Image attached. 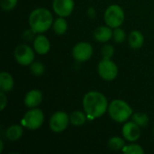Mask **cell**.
Listing matches in <instances>:
<instances>
[{"instance_id": "obj_27", "label": "cell", "mask_w": 154, "mask_h": 154, "mask_svg": "<svg viewBox=\"0 0 154 154\" xmlns=\"http://www.w3.org/2000/svg\"><path fill=\"white\" fill-rule=\"evenodd\" d=\"M7 106V97L5 94V92H0V109L3 111L5 106Z\"/></svg>"}, {"instance_id": "obj_20", "label": "cell", "mask_w": 154, "mask_h": 154, "mask_svg": "<svg viewBox=\"0 0 154 154\" xmlns=\"http://www.w3.org/2000/svg\"><path fill=\"white\" fill-rule=\"evenodd\" d=\"M108 148L113 151H122V149L125 146V143L123 140V138L118 136H114L109 139L108 141Z\"/></svg>"}, {"instance_id": "obj_17", "label": "cell", "mask_w": 154, "mask_h": 154, "mask_svg": "<svg viewBox=\"0 0 154 154\" xmlns=\"http://www.w3.org/2000/svg\"><path fill=\"white\" fill-rule=\"evenodd\" d=\"M23 125H12L6 129L5 132V136L6 138L11 141V142H15L19 140L22 135H23Z\"/></svg>"}, {"instance_id": "obj_7", "label": "cell", "mask_w": 154, "mask_h": 154, "mask_svg": "<svg viewBox=\"0 0 154 154\" xmlns=\"http://www.w3.org/2000/svg\"><path fill=\"white\" fill-rule=\"evenodd\" d=\"M69 123V116L67 113L63 111H57L51 116L49 125L52 132L59 134L65 131L68 128Z\"/></svg>"}, {"instance_id": "obj_19", "label": "cell", "mask_w": 154, "mask_h": 154, "mask_svg": "<svg viewBox=\"0 0 154 154\" xmlns=\"http://www.w3.org/2000/svg\"><path fill=\"white\" fill-rule=\"evenodd\" d=\"M88 119V116L86 113L81 111H74L69 116V121L74 126H82Z\"/></svg>"}, {"instance_id": "obj_15", "label": "cell", "mask_w": 154, "mask_h": 154, "mask_svg": "<svg viewBox=\"0 0 154 154\" xmlns=\"http://www.w3.org/2000/svg\"><path fill=\"white\" fill-rule=\"evenodd\" d=\"M14 85V79L12 75L6 71H3L0 74V89L2 92H10Z\"/></svg>"}, {"instance_id": "obj_12", "label": "cell", "mask_w": 154, "mask_h": 154, "mask_svg": "<svg viewBox=\"0 0 154 154\" xmlns=\"http://www.w3.org/2000/svg\"><path fill=\"white\" fill-rule=\"evenodd\" d=\"M33 49H34L35 52L40 55L47 54L51 49V43H50L49 39L46 36L40 33L38 36H36L34 38Z\"/></svg>"}, {"instance_id": "obj_16", "label": "cell", "mask_w": 154, "mask_h": 154, "mask_svg": "<svg viewBox=\"0 0 154 154\" xmlns=\"http://www.w3.org/2000/svg\"><path fill=\"white\" fill-rule=\"evenodd\" d=\"M130 47L133 49H140L144 43V36L140 31H133L128 36Z\"/></svg>"}, {"instance_id": "obj_18", "label": "cell", "mask_w": 154, "mask_h": 154, "mask_svg": "<svg viewBox=\"0 0 154 154\" xmlns=\"http://www.w3.org/2000/svg\"><path fill=\"white\" fill-rule=\"evenodd\" d=\"M52 29L54 32L58 35H62L64 34L67 30H68V23L64 17L59 16L57 19L53 21L52 23Z\"/></svg>"}, {"instance_id": "obj_24", "label": "cell", "mask_w": 154, "mask_h": 154, "mask_svg": "<svg viewBox=\"0 0 154 154\" xmlns=\"http://www.w3.org/2000/svg\"><path fill=\"white\" fill-rule=\"evenodd\" d=\"M113 39L117 43L124 42L125 41V39H126L125 32L122 28H120V27L115 28V30L113 31Z\"/></svg>"}, {"instance_id": "obj_25", "label": "cell", "mask_w": 154, "mask_h": 154, "mask_svg": "<svg viewBox=\"0 0 154 154\" xmlns=\"http://www.w3.org/2000/svg\"><path fill=\"white\" fill-rule=\"evenodd\" d=\"M103 59H112L115 53V48L111 44H105L101 49Z\"/></svg>"}, {"instance_id": "obj_3", "label": "cell", "mask_w": 154, "mask_h": 154, "mask_svg": "<svg viewBox=\"0 0 154 154\" xmlns=\"http://www.w3.org/2000/svg\"><path fill=\"white\" fill-rule=\"evenodd\" d=\"M108 113L110 117L117 123L126 122L133 115V109L124 100H113L108 106Z\"/></svg>"}, {"instance_id": "obj_10", "label": "cell", "mask_w": 154, "mask_h": 154, "mask_svg": "<svg viewBox=\"0 0 154 154\" xmlns=\"http://www.w3.org/2000/svg\"><path fill=\"white\" fill-rule=\"evenodd\" d=\"M74 0H53L52 8L55 14L60 17L69 16L74 10Z\"/></svg>"}, {"instance_id": "obj_1", "label": "cell", "mask_w": 154, "mask_h": 154, "mask_svg": "<svg viewBox=\"0 0 154 154\" xmlns=\"http://www.w3.org/2000/svg\"><path fill=\"white\" fill-rule=\"evenodd\" d=\"M83 108L90 120L102 116L108 109V102L104 94L98 91H89L83 97Z\"/></svg>"}, {"instance_id": "obj_4", "label": "cell", "mask_w": 154, "mask_h": 154, "mask_svg": "<svg viewBox=\"0 0 154 154\" xmlns=\"http://www.w3.org/2000/svg\"><path fill=\"white\" fill-rule=\"evenodd\" d=\"M104 20L106 24L112 29L120 27L125 21V12L121 6L112 5L106 8L104 14Z\"/></svg>"}, {"instance_id": "obj_14", "label": "cell", "mask_w": 154, "mask_h": 154, "mask_svg": "<svg viewBox=\"0 0 154 154\" xmlns=\"http://www.w3.org/2000/svg\"><path fill=\"white\" fill-rule=\"evenodd\" d=\"M94 38L99 42H107L113 38L112 28L108 25L97 27L94 32Z\"/></svg>"}, {"instance_id": "obj_5", "label": "cell", "mask_w": 154, "mask_h": 154, "mask_svg": "<svg viewBox=\"0 0 154 154\" xmlns=\"http://www.w3.org/2000/svg\"><path fill=\"white\" fill-rule=\"evenodd\" d=\"M44 122V114L39 108H31L23 117L21 125L29 130L39 129Z\"/></svg>"}, {"instance_id": "obj_28", "label": "cell", "mask_w": 154, "mask_h": 154, "mask_svg": "<svg viewBox=\"0 0 154 154\" xmlns=\"http://www.w3.org/2000/svg\"><path fill=\"white\" fill-rule=\"evenodd\" d=\"M88 14L89 17L94 18L96 16V11H95V9L93 7H89L88 10Z\"/></svg>"}, {"instance_id": "obj_23", "label": "cell", "mask_w": 154, "mask_h": 154, "mask_svg": "<svg viewBox=\"0 0 154 154\" xmlns=\"http://www.w3.org/2000/svg\"><path fill=\"white\" fill-rule=\"evenodd\" d=\"M30 69H31V71L32 73L34 75V76H42L44 71H45V67L44 65L40 62V61H33L31 65H30Z\"/></svg>"}, {"instance_id": "obj_9", "label": "cell", "mask_w": 154, "mask_h": 154, "mask_svg": "<svg viewBox=\"0 0 154 154\" xmlns=\"http://www.w3.org/2000/svg\"><path fill=\"white\" fill-rule=\"evenodd\" d=\"M93 55V47L90 43L81 42L77 43L72 49L73 58L79 62H85L88 60Z\"/></svg>"}, {"instance_id": "obj_2", "label": "cell", "mask_w": 154, "mask_h": 154, "mask_svg": "<svg viewBox=\"0 0 154 154\" xmlns=\"http://www.w3.org/2000/svg\"><path fill=\"white\" fill-rule=\"evenodd\" d=\"M28 23L35 33H43L52 27L53 16L47 8L38 7L30 14Z\"/></svg>"}, {"instance_id": "obj_11", "label": "cell", "mask_w": 154, "mask_h": 154, "mask_svg": "<svg viewBox=\"0 0 154 154\" xmlns=\"http://www.w3.org/2000/svg\"><path fill=\"white\" fill-rule=\"evenodd\" d=\"M122 134L125 140L128 142H135L141 136V129L138 125L134 122H128L126 123L122 128Z\"/></svg>"}, {"instance_id": "obj_21", "label": "cell", "mask_w": 154, "mask_h": 154, "mask_svg": "<svg viewBox=\"0 0 154 154\" xmlns=\"http://www.w3.org/2000/svg\"><path fill=\"white\" fill-rule=\"evenodd\" d=\"M132 121L138 125L140 127H145L149 124V117L146 114L143 113H136L133 115Z\"/></svg>"}, {"instance_id": "obj_6", "label": "cell", "mask_w": 154, "mask_h": 154, "mask_svg": "<svg viewBox=\"0 0 154 154\" xmlns=\"http://www.w3.org/2000/svg\"><path fill=\"white\" fill-rule=\"evenodd\" d=\"M97 72L101 79L111 81L117 77L118 68L111 59H103L97 65Z\"/></svg>"}, {"instance_id": "obj_30", "label": "cell", "mask_w": 154, "mask_h": 154, "mask_svg": "<svg viewBox=\"0 0 154 154\" xmlns=\"http://www.w3.org/2000/svg\"><path fill=\"white\" fill-rule=\"evenodd\" d=\"M153 131H154V129H153Z\"/></svg>"}, {"instance_id": "obj_26", "label": "cell", "mask_w": 154, "mask_h": 154, "mask_svg": "<svg viewBox=\"0 0 154 154\" xmlns=\"http://www.w3.org/2000/svg\"><path fill=\"white\" fill-rule=\"evenodd\" d=\"M18 3V0H1L0 5L4 11L13 10Z\"/></svg>"}, {"instance_id": "obj_22", "label": "cell", "mask_w": 154, "mask_h": 154, "mask_svg": "<svg viewBox=\"0 0 154 154\" xmlns=\"http://www.w3.org/2000/svg\"><path fill=\"white\" fill-rule=\"evenodd\" d=\"M122 152L125 154H143L144 153V150L143 149L142 146H140L139 144H135V143H132L129 145H125L123 149Z\"/></svg>"}, {"instance_id": "obj_13", "label": "cell", "mask_w": 154, "mask_h": 154, "mask_svg": "<svg viewBox=\"0 0 154 154\" xmlns=\"http://www.w3.org/2000/svg\"><path fill=\"white\" fill-rule=\"evenodd\" d=\"M42 93L38 89H32L24 97V105L28 108L37 107L42 101Z\"/></svg>"}, {"instance_id": "obj_8", "label": "cell", "mask_w": 154, "mask_h": 154, "mask_svg": "<svg viewBox=\"0 0 154 154\" xmlns=\"http://www.w3.org/2000/svg\"><path fill=\"white\" fill-rule=\"evenodd\" d=\"M14 55L16 61L23 66H29L34 61V51L26 44L18 45L14 50Z\"/></svg>"}, {"instance_id": "obj_29", "label": "cell", "mask_w": 154, "mask_h": 154, "mask_svg": "<svg viewBox=\"0 0 154 154\" xmlns=\"http://www.w3.org/2000/svg\"><path fill=\"white\" fill-rule=\"evenodd\" d=\"M3 150H4V143L1 140L0 141V152H3Z\"/></svg>"}]
</instances>
